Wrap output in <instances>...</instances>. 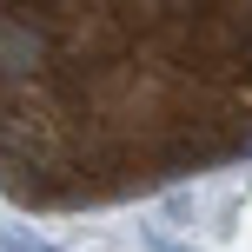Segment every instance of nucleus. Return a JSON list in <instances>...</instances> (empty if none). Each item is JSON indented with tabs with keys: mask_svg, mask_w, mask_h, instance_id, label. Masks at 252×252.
Masks as SVG:
<instances>
[{
	"mask_svg": "<svg viewBox=\"0 0 252 252\" xmlns=\"http://www.w3.org/2000/svg\"><path fill=\"white\" fill-rule=\"evenodd\" d=\"M252 153V7L0 0V192L106 206Z\"/></svg>",
	"mask_w": 252,
	"mask_h": 252,
	"instance_id": "obj_1",
	"label": "nucleus"
}]
</instances>
